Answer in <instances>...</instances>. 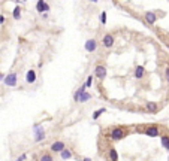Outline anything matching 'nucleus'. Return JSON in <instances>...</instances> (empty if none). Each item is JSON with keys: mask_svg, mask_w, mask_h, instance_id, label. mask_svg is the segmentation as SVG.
<instances>
[{"mask_svg": "<svg viewBox=\"0 0 169 161\" xmlns=\"http://www.w3.org/2000/svg\"><path fill=\"white\" fill-rule=\"evenodd\" d=\"M127 134V130L124 127H115L111 130V134H109V140L112 142H118L121 139H124Z\"/></svg>", "mask_w": 169, "mask_h": 161, "instance_id": "obj_1", "label": "nucleus"}, {"mask_svg": "<svg viewBox=\"0 0 169 161\" xmlns=\"http://www.w3.org/2000/svg\"><path fill=\"white\" fill-rule=\"evenodd\" d=\"M93 75L97 79H105L106 78V75H108V70H106V67L103 66V64H97V66H94V69H93Z\"/></svg>", "mask_w": 169, "mask_h": 161, "instance_id": "obj_2", "label": "nucleus"}, {"mask_svg": "<svg viewBox=\"0 0 169 161\" xmlns=\"http://www.w3.org/2000/svg\"><path fill=\"white\" fill-rule=\"evenodd\" d=\"M66 149V143L63 142V140H56V142H52L50 146V151L54 154H60L61 151H64Z\"/></svg>", "mask_w": 169, "mask_h": 161, "instance_id": "obj_3", "label": "nucleus"}, {"mask_svg": "<svg viewBox=\"0 0 169 161\" xmlns=\"http://www.w3.org/2000/svg\"><path fill=\"white\" fill-rule=\"evenodd\" d=\"M33 133H34V140L36 142H42L43 139H45V130H43L42 125H34L33 127Z\"/></svg>", "mask_w": 169, "mask_h": 161, "instance_id": "obj_4", "label": "nucleus"}, {"mask_svg": "<svg viewBox=\"0 0 169 161\" xmlns=\"http://www.w3.org/2000/svg\"><path fill=\"white\" fill-rule=\"evenodd\" d=\"M114 43H115V37H114V34L111 33H106L103 36V39H102V45L105 46V48H112L114 46Z\"/></svg>", "mask_w": 169, "mask_h": 161, "instance_id": "obj_5", "label": "nucleus"}, {"mask_svg": "<svg viewBox=\"0 0 169 161\" xmlns=\"http://www.w3.org/2000/svg\"><path fill=\"white\" fill-rule=\"evenodd\" d=\"M144 133L148 137H157V136L160 134V128H159V125H148V127L145 128Z\"/></svg>", "mask_w": 169, "mask_h": 161, "instance_id": "obj_6", "label": "nucleus"}, {"mask_svg": "<svg viewBox=\"0 0 169 161\" xmlns=\"http://www.w3.org/2000/svg\"><path fill=\"white\" fill-rule=\"evenodd\" d=\"M144 19H145V23H147V24L153 26V24H156V21H157L159 18H157V15H156V12L148 11V12H145V14H144Z\"/></svg>", "mask_w": 169, "mask_h": 161, "instance_id": "obj_7", "label": "nucleus"}, {"mask_svg": "<svg viewBox=\"0 0 169 161\" xmlns=\"http://www.w3.org/2000/svg\"><path fill=\"white\" fill-rule=\"evenodd\" d=\"M5 85H8V87H15L18 82V76L17 73H9V75H6V78H5Z\"/></svg>", "mask_w": 169, "mask_h": 161, "instance_id": "obj_8", "label": "nucleus"}, {"mask_svg": "<svg viewBox=\"0 0 169 161\" xmlns=\"http://www.w3.org/2000/svg\"><path fill=\"white\" fill-rule=\"evenodd\" d=\"M36 11L39 14H45V12H50V5L43 0H38L36 2Z\"/></svg>", "mask_w": 169, "mask_h": 161, "instance_id": "obj_9", "label": "nucleus"}, {"mask_svg": "<svg viewBox=\"0 0 169 161\" xmlns=\"http://www.w3.org/2000/svg\"><path fill=\"white\" fill-rule=\"evenodd\" d=\"M84 48L87 52H94L97 49V40H96V39H88V40L84 43Z\"/></svg>", "mask_w": 169, "mask_h": 161, "instance_id": "obj_10", "label": "nucleus"}, {"mask_svg": "<svg viewBox=\"0 0 169 161\" xmlns=\"http://www.w3.org/2000/svg\"><path fill=\"white\" fill-rule=\"evenodd\" d=\"M145 109H147V112H150V113H156V112H159V104L154 102H147L145 103Z\"/></svg>", "mask_w": 169, "mask_h": 161, "instance_id": "obj_11", "label": "nucleus"}, {"mask_svg": "<svg viewBox=\"0 0 169 161\" xmlns=\"http://www.w3.org/2000/svg\"><path fill=\"white\" fill-rule=\"evenodd\" d=\"M25 81H27V84H34V82H36V70L30 69V70L25 73Z\"/></svg>", "mask_w": 169, "mask_h": 161, "instance_id": "obj_12", "label": "nucleus"}, {"mask_svg": "<svg viewBox=\"0 0 169 161\" xmlns=\"http://www.w3.org/2000/svg\"><path fill=\"white\" fill-rule=\"evenodd\" d=\"M87 91V87H85V84H82L78 90L75 91V94H73V100H75L76 103H79V99H81V95H82V93H85Z\"/></svg>", "mask_w": 169, "mask_h": 161, "instance_id": "obj_13", "label": "nucleus"}, {"mask_svg": "<svg viewBox=\"0 0 169 161\" xmlns=\"http://www.w3.org/2000/svg\"><path fill=\"white\" fill-rule=\"evenodd\" d=\"M133 76H135V79H142V78L145 76V69H144V66H136Z\"/></svg>", "mask_w": 169, "mask_h": 161, "instance_id": "obj_14", "label": "nucleus"}, {"mask_svg": "<svg viewBox=\"0 0 169 161\" xmlns=\"http://www.w3.org/2000/svg\"><path fill=\"white\" fill-rule=\"evenodd\" d=\"M108 157H109L111 161H118V152L115 148H109L108 149Z\"/></svg>", "mask_w": 169, "mask_h": 161, "instance_id": "obj_15", "label": "nucleus"}, {"mask_svg": "<svg viewBox=\"0 0 169 161\" xmlns=\"http://www.w3.org/2000/svg\"><path fill=\"white\" fill-rule=\"evenodd\" d=\"M72 157H73V154H72V151H70V149H68V148H66L64 151H61V152H60V158H61V160H64V161L70 160Z\"/></svg>", "mask_w": 169, "mask_h": 161, "instance_id": "obj_16", "label": "nucleus"}, {"mask_svg": "<svg viewBox=\"0 0 169 161\" xmlns=\"http://www.w3.org/2000/svg\"><path fill=\"white\" fill-rule=\"evenodd\" d=\"M160 142H162V146L166 149L169 152V134H163L160 137Z\"/></svg>", "mask_w": 169, "mask_h": 161, "instance_id": "obj_17", "label": "nucleus"}, {"mask_svg": "<svg viewBox=\"0 0 169 161\" xmlns=\"http://www.w3.org/2000/svg\"><path fill=\"white\" fill-rule=\"evenodd\" d=\"M39 161H54V157H52V154L45 152V154H42V155H41Z\"/></svg>", "mask_w": 169, "mask_h": 161, "instance_id": "obj_18", "label": "nucleus"}, {"mask_svg": "<svg viewBox=\"0 0 169 161\" xmlns=\"http://www.w3.org/2000/svg\"><path fill=\"white\" fill-rule=\"evenodd\" d=\"M105 112H106L105 108H100V109L94 110V112H93V119H99V118H100V115H102V113H105Z\"/></svg>", "mask_w": 169, "mask_h": 161, "instance_id": "obj_19", "label": "nucleus"}, {"mask_svg": "<svg viewBox=\"0 0 169 161\" xmlns=\"http://www.w3.org/2000/svg\"><path fill=\"white\" fill-rule=\"evenodd\" d=\"M91 99V94L88 93V91H85V93H82V95H81V99H79V103H85L88 102Z\"/></svg>", "mask_w": 169, "mask_h": 161, "instance_id": "obj_20", "label": "nucleus"}, {"mask_svg": "<svg viewBox=\"0 0 169 161\" xmlns=\"http://www.w3.org/2000/svg\"><path fill=\"white\" fill-rule=\"evenodd\" d=\"M12 17L15 18V19H20V17H21V6H15V8H14Z\"/></svg>", "mask_w": 169, "mask_h": 161, "instance_id": "obj_21", "label": "nucleus"}, {"mask_svg": "<svg viewBox=\"0 0 169 161\" xmlns=\"http://www.w3.org/2000/svg\"><path fill=\"white\" fill-rule=\"evenodd\" d=\"M100 23L102 24H106V12H102L100 14Z\"/></svg>", "mask_w": 169, "mask_h": 161, "instance_id": "obj_22", "label": "nucleus"}, {"mask_svg": "<svg viewBox=\"0 0 169 161\" xmlns=\"http://www.w3.org/2000/svg\"><path fill=\"white\" fill-rule=\"evenodd\" d=\"M91 84H93V76H88L87 78V82H85V87L88 88V87H91Z\"/></svg>", "mask_w": 169, "mask_h": 161, "instance_id": "obj_23", "label": "nucleus"}, {"mask_svg": "<svg viewBox=\"0 0 169 161\" xmlns=\"http://www.w3.org/2000/svg\"><path fill=\"white\" fill-rule=\"evenodd\" d=\"M25 158H27V155H25V154H21V155H20L15 161H25Z\"/></svg>", "mask_w": 169, "mask_h": 161, "instance_id": "obj_24", "label": "nucleus"}, {"mask_svg": "<svg viewBox=\"0 0 169 161\" xmlns=\"http://www.w3.org/2000/svg\"><path fill=\"white\" fill-rule=\"evenodd\" d=\"M165 76H166V79H168V82H169V67L165 69Z\"/></svg>", "mask_w": 169, "mask_h": 161, "instance_id": "obj_25", "label": "nucleus"}, {"mask_svg": "<svg viewBox=\"0 0 169 161\" xmlns=\"http://www.w3.org/2000/svg\"><path fill=\"white\" fill-rule=\"evenodd\" d=\"M5 21H6V18L3 17V15H0V24H3Z\"/></svg>", "mask_w": 169, "mask_h": 161, "instance_id": "obj_26", "label": "nucleus"}, {"mask_svg": "<svg viewBox=\"0 0 169 161\" xmlns=\"http://www.w3.org/2000/svg\"><path fill=\"white\" fill-rule=\"evenodd\" d=\"M81 161H93V160H91V158H88V157H85V158H82Z\"/></svg>", "mask_w": 169, "mask_h": 161, "instance_id": "obj_27", "label": "nucleus"}, {"mask_svg": "<svg viewBox=\"0 0 169 161\" xmlns=\"http://www.w3.org/2000/svg\"><path fill=\"white\" fill-rule=\"evenodd\" d=\"M5 78H6L5 75H2V73H0V81H5Z\"/></svg>", "mask_w": 169, "mask_h": 161, "instance_id": "obj_28", "label": "nucleus"}, {"mask_svg": "<svg viewBox=\"0 0 169 161\" xmlns=\"http://www.w3.org/2000/svg\"><path fill=\"white\" fill-rule=\"evenodd\" d=\"M166 48H168V49H169V42H168V43H166Z\"/></svg>", "mask_w": 169, "mask_h": 161, "instance_id": "obj_29", "label": "nucleus"}, {"mask_svg": "<svg viewBox=\"0 0 169 161\" xmlns=\"http://www.w3.org/2000/svg\"><path fill=\"white\" fill-rule=\"evenodd\" d=\"M168 161H169V160H168Z\"/></svg>", "mask_w": 169, "mask_h": 161, "instance_id": "obj_30", "label": "nucleus"}]
</instances>
